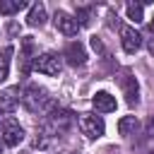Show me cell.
Instances as JSON below:
<instances>
[{"mask_svg":"<svg viewBox=\"0 0 154 154\" xmlns=\"http://www.w3.org/2000/svg\"><path fill=\"white\" fill-rule=\"evenodd\" d=\"M22 103H24L26 111L41 113V111L51 103V96H48V91H46L43 87H38V84H26L24 91H22Z\"/></svg>","mask_w":154,"mask_h":154,"instance_id":"obj_1","label":"cell"},{"mask_svg":"<svg viewBox=\"0 0 154 154\" xmlns=\"http://www.w3.org/2000/svg\"><path fill=\"white\" fill-rule=\"evenodd\" d=\"M34 70H38L41 75H48V77H58L63 70V60L55 53H41L34 58Z\"/></svg>","mask_w":154,"mask_h":154,"instance_id":"obj_2","label":"cell"},{"mask_svg":"<svg viewBox=\"0 0 154 154\" xmlns=\"http://www.w3.org/2000/svg\"><path fill=\"white\" fill-rule=\"evenodd\" d=\"M79 130H82V135H87L89 140H96V137H101V135H103L106 125H103L101 116L82 113V116H79Z\"/></svg>","mask_w":154,"mask_h":154,"instance_id":"obj_3","label":"cell"},{"mask_svg":"<svg viewBox=\"0 0 154 154\" xmlns=\"http://www.w3.org/2000/svg\"><path fill=\"white\" fill-rule=\"evenodd\" d=\"M53 24H55V29H58L60 34H65V36H75L77 29H79V22H77L72 14H67L65 10H58V12L53 14Z\"/></svg>","mask_w":154,"mask_h":154,"instance_id":"obj_4","label":"cell"},{"mask_svg":"<svg viewBox=\"0 0 154 154\" xmlns=\"http://www.w3.org/2000/svg\"><path fill=\"white\" fill-rule=\"evenodd\" d=\"M22 140H24L22 125H19L14 118H7V120L2 123V142H5L7 147H17Z\"/></svg>","mask_w":154,"mask_h":154,"instance_id":"obj_5","label":"cell"},{"mask_svg":"<svg viewBox=\"0 0 154 154\" xmlns=\"http://www.w3.org/2000/svg\"><path fill=\"white\" fill-rule=\"evenodd\" d=\"M70 125H72V113H70V111H55V113L48 116V123H46V128H48L53 135L65 132Z\"/></svg>","mask_w":154,"mask_h":154,"instance_id":"obj_6","label":"cell"},{"mask_svg":"<svg viewBox=\"0 0 154 154\" xmlns=\"http://www.w3.org/2000/svg\"><path fill=\"white\" fill-rule=\"evenodd\" d=\"M120 41H123V51L125 53H137L140 46H142V36L132 26H123L120 29Z\"/></svg>","mask_w":154,"mask_h":154,"instance_id":"obj_7","label":"cell"},{"mask_svg":"<svg viewBox=\"0 0 154 154\" xmlns=\"http://www.w3.org/2000/svg\"><path fill=\"white\" fill-rule=\"evenodd\" d=\"M120 87H123L125 101H128L130 106H135V103H137V99H140V87H137V79H135L132 75H123V77H120Z\"/></svg>","mask_w":154,"mask_h":154,"instance_id":"obj_8","label":"cell"},{"mask_svg":"<svg viewBox=\"0 0 154 154\" xmlns=\"http://www.w3.org/2000/svg\"><path fill=\"white\" fill-rule=\"evenodd\" d=\"M65 58H67L70 65H84V60H87V51H84V46H82L79 41H72V43L65 46Z\"/></svg>","mask_w":154,"mask_h":154,"instance_id":"obj_9","label":"cell"},{"mask_svg":"<svg viewBox=\"0 0 154 154\" xmlns=\"http://www.w3.org/2000/svg\"><path fill=\"white\" fill-rule=\"evenodd\" d=\"M91 106L99 113H111V111H116V96H111L108 91H96L91 99Z\"/></svg>","mask_w":154,"mask_h":154,"instance_id":"obj_10","label":"cell"},{"mask_svg":"<svg viewBox=\"0 0 154 154\" xmlns=\"http://www.w3.org/2000/svg\"><path fill=\"white\" fill-rule=\"evenodd\" d=\"M19 94V87H10V89H5L2 94H0V113H10V111H14V106H17V96Z\"/></svg>","mask_w":154,"mask_h":154,"instance_id":"obj_11","label":"cell"},{"mask_svg":"<svg viewBox=\"0 0 154 154\" xmlns=\"http://www.w3.org/2000/svg\"><path fill=\"white\" fill-rule=\"evenodd\" d=\"M43 22H46V7H43L41 2L31 5V10H29V17H26V24H29V26H41Z\"/></svg>","mask_w":154,"mask_h":154,"instance_id":"obj_12","label":"cell"},{"mask_svg":"<svg viewBox=\"0 0 154 154\" xmlns=\"http://www.w3.org/2000/svg\"><path fill=\"white\" fill-rule=\"evenodd\" d=\"M137 128H140V123H137V118H135V116H125V118H120V120H118V132H120V135H125V137H128V135H135V130H137Z\"/></svg>","mask_w":154,"mask_h":154,"instance_id":"obj_13","label":"cell"},{"mask_svg":"<svg viewBox=\"0 0 154 154\" xmlns=\"http://www.w3.org/2000/svg\"><path fill=\"white\" fill-rule=\"evenodd\" d=\"M24 7H26L24 0H0V14H14Z\"/></svg>","mask_w":154,"mask_h":154,"instance_id":"obj_14","label":"cell"},{"mask_svg":"<svg viewBox=\"0 0 154 154\" xmlns=\"http://www.w3.org/2000/svg\"><path fill=\"white\" fill-rule=\"evenodd\" d=\"M142 7L144 5H140V2H128V17L137 24V22H142Z\"/></svg>","mask_w":154,"mask_h":154,"instance_id":"obj_15","label":"cell"},{"mask_svg":"<svg viewBox=\"0 0 154 154\" xmlns=\"http://www.w3.org/2000/svg\"><path fill=\"white\" fill-rule=\"evenodd\" d=\"M10 55H12V46H7L2 51V58H0V79L7 77V67H10Z\"/></svg>","mask_w":154,"mask_h":154,"instance_id":"obj_16","label":"cell"},{"mask_svg":"<svg viewBox=\"0 0 154 154\" xmlns=\"http://www.w3.org/2000/svg\"><path fill=\"white\" fill-rule=\"evenodd\" d=\"M91 14H94L91 7H77V17L75 19H79V26H82V24H89L91 22Z\"/></svg>","mask_w":154,"mask_h":154,"instance_id":"obj_17","label":"cell"},{"mask_svg":"<svg viewBox=\"0 0 154 154\" xmlns=\"http://www.w3.org/2000/svg\"><path fill=\"white\" fill-rule=\"evenodd\" d=\"M144 135L147 140H154V116H149V120L144 123Z\"/></svg>","mask_w":154,"mask_h":154,"instance_id":"obj_18","label":"cell"},{"mask_svg":"<svg viewBox=\"0 0 154 154\" xmlns=\"http://www.w3.org/2000/svg\"><path fill=\"white\" fill-rule=\"evenodd\" d=\"M91 48H94V51H96V53H103V43H101V41H99V38H96V36H94V38H91Z\"/></svg>","mask_w":154,"mask_h":154,"instance_id":"obj_19","label":"cell"},{"mask_svg":"<svg viewBox=\"0 0 154 154\" xmlns=\"http://www.w3.org/2000/svg\"><path fill=\"white\" fill-rule=\"evenodd\" d=\"M149 53H152V55H154V38H152V41H149Z\"/></svg>","mask_w":154,"mask_h":154,"instance_id":"obj_20","label":"cell"},{"mask_svg":"<svg viewBox=\"0 0 154 154\" xmlns=\"http://www.w3.org/2000/svg\"><path fill=\"white\" fill-rule=\"evenodd\" d=\"M2 149H5V142H2V137H0V154H2Z\"/></svg>","mask_w":154,"mask_h":154,"instance_id":"obj_21","label":"cell"},{"mask_svg":"<svg viewBox=\"0 0 154 154\" xmlns=\"http://www.w3.org/2000/svg\"><path fill=\"white\" fill-rule=\"evenodd\" d=\"M2 123H5V120H2V116H0V128H2Z\"/></svg>","mask_w":154,"mask_h":154,"instance_id":"obj_22","label":"cell"},{"mask_svg":"<svg viewBox=\"0 0 154 154\" xmlns=\"http://www.w3.org/2000/svg\"><path fill=\"white\" fill-rule=\"evenodd\" d=\"M152 31H154V19H152Z\"/></svg>","mask_w":154,"mask_h":154,"instance_id":"obj_23","label":"cell"},{"mask_svg":"<svg viewBox=\"0 0 154 154\" xmlns=\"http://www.w3.org/2000/svg\"><path fill=\"white\" fill-rule=\"evenodd\" d=\"M152 154H154V152H152Z\"/></svg>","mask_w":154,"mask_h":154,"instance_id":"obj_24","label":"cell"}]
</instances>
